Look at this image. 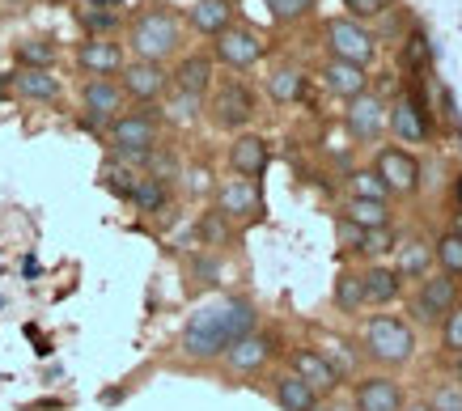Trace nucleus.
Returning <instances> with one entry per match:
<instances>
[{
  "label": "nucleus",
  "mask_w": 462,
  "mask_h": 411,
  "mask_svg": "<svg viewBox=\"0 0 462 411\" xmlns=\"http://www.w3.org/2000/svg\"><path fill=\"white\" fill-rule=\"evenodd\" d=\"M187 17H191V26L199 30V34H221V30H229V17H234V5L229 0H196L191 9H187Z\"/></svg>",
  "instance_id": "a878e982"
},
{
  "label": "nucleus",
  "mask_w": 462,
  "mask_h": 411,
  "mask_svg": "<svg viewBox=\"0 0 462 411\" xmlns=\"http://www.w3.org/2000/svg\"><path fill=\"white\" fill-rule=\"evenodd\" d=\"M391 199H361V196H348L344 204V221H352L356 229H391Z\"/></svg>",
  "instance_id": "5701e85b"
},
{
  "label": "nucleus",
  "mask_w": 462,
  "mask_h": 411,
  "mask_svg": "<svg viewBox=\"0 0 462 411\" xmlns=\"http://www.w3.org/2000/svg\"><path fill=\"white\" fill-rule=\"evenodd\" d=\"M267 161H272V149H267V141L263 136H238V141L229 144V166H234V174L238 178H259V174L267 170Z\"/></svg>",
  "instance_id": "a211bd4d"
},
{
  "label": "nucleus",
  "mask_w": 462,
  "mask_h": 411,
  "mask_svg": "<svg viewBox=\"0 0 462 411\" xmlns=\"http://www.w3.org/2000/svg\"><path fill=\"white\" fill-rule=\"evenodd\" d=\"M433 263L441 276H454V280L462 276V225L446 229V233L433 242Z\"/></svg>",
  "instance_id": "cd10ccee"
},
{
  "label": "nucleus",
  "mask_w": 462,
  "mask_h": 411,
  "mask_svg": "<svg viewBox=\"0 0 462 411\" xmlns=\"http://www.w3.org/2000/svg\"><path fill=\"white\" fill-rule=\"evenodd\" d=\"M119 106H124V89L115 86L111 77H94V81L85 86V111H89V123L119 119Z\"/></svg>",
  "instance_id": "412c9836"
},
{
  "label": "nucleus",
  "mask_w": 462,
  "mask_h": 411,
  "mask_svg": "<svg viewBox=\"0 0 462 411\" xmlns=\"http://www.w3.org/2000/svg\"><path fill=\"white\" fill-rule=\"evenodd\" d=\"M85 72H94V77H111V72H124V47L111 43V39H89L81 43L77 51Z\"/></svg>",
  "instance_id": "4be33fe9"
},
{
  "label": "nucleus",
  "mask_w": 462,
  "mask_h": 411,
  "mask_svg": "<svg viewBox=\"0 0 462 411\" xmlns=\"http://www.w3.org/2000/svg\"><path fill=\"white\" fill-rule=\"evenodd\" d=\"M208 114H212V123H217V128L242 132L254 119V94H251V86H242V81H221V86L212 89Z\"/></svg>",
  "instance_id": "6e6552de"
},
{
  "label": "nucleus",
  "mask_w": 462,
  "mask_h": 411,
  "mask_svg": "<svg viewBox=\"0 0 462 411\" xmlns=\"http://www.w3.org/2000/svg\"><path fill=\"white\" fill-rule=\"evenodd\" d=\"M449 196H454V208H458V213H462V174H458V178H454V187H449Z\"/></svg>",
  "instance_id": "c03bdc74"
},
{
  "label": "nucleus",
  "mask_w": 462,
  "mask_h": 411,
  "mask_svg": "<svg viewBox=\"0 0 462 411\" xmlns=\"http://www.w3.org/2000/svg\"><path fill=\"white\" fill-rule=\"evenodd\" d=\"M361 284H365V306H378V310L403 297V280L394 276L391 263H369L361 271Z\"/></svg>",
  "instance_id": "aec40b11"
},
{
  "label": "nucleus",
  "mask_w": 462,
  "mask_h": 411,
  "mask_svg": "<svg viewBox=\"0 0 462 411\" xmlns=\"http://www.w3.org/2000/svg\"><path fill=\"white\" fill-rule=\"evenodd\" d=\"M293 373L314 390V395H331L339 386V373L331 369V361L319 352V348H297L293 352Z\"/></svg>",
  "instance_id": "f3484780"
},
{
  "label": "nucleus",
  "mask_w": 462,
  "mask_h": 411,
  "mask_svg": "<svg viewBox=\"0 0 462 411\" xmlns=\"http://www.w3.org/2000/svg\"><path fill=\"white\" fill-rule=\"evenodd\" d=\"M17 59H22V68H51L56 43L51 39H26V43H17Z\"/></svg>",
  "instance_id": "2f4dec72"
},
{
  "label": "nucleus",
  "mask_w": 462,
  "mask_h": 411,
  "mask_svg": "<svg viewBox=\"0 0 462 411\" xmlns=\"http://www.w3.org/2000/svg\"><path fill=\"white\" fill-rule=\"evenodd\" d=\"M361 343L369 361H378L386 369H399L416 356V326L403 314H369L361 326Z\"/></svg>",
  "instance_id": "f03ea898"
},
{
  "label": "nucleus",
  "mask_w": 462,
  "mask_h": 411,
  "mask_svg": "<svg viewBox=\"0 0 462 411\" xmlns=\"http://www.w3.org/2000/svg\"><path fill=\"white\" fill-rule=\"evenodd\" d=\"M344 119H348V132L361 144L378 141L382 132H386V102H382L378 94H361V98L348 102V114H344Z\"/></svg>",
  "instance_id": "4468645a"
},
{
  "label": "nucleus",
  "mask_w": 462,
  "mask_h": 411,
  "mask_svg": "<svg viewBox=\"0 0 462 411\" xmlns=\"http://www.w3.org/2000/svg\"><path fill=\"white\" fill-rule=\"evenodd\" d=\"M0 306H5V297H0Z\"/></svg>",
  "instance_id": "8fccbe9b"
},
{
  "label": "nucleus",
  "mask_w": 462,
  "mask_h": 411,
  "mask_svg": "<svg viewBox=\"0 0 462 411\" xmlns=\"http://www.w3.org/2000/svg\"><path fill=\"white\" fill-rule=\"evenodd\" d=\"M127 43H132L136 59H153V64H162V59L174 56L179 43H182L179 17L170 14L166 5H149V9L136 14V22H132V30H127Z\"/></svg>",
  "instance_id": "7ed1b4c3"
},
{
  "label": "nucleus",
  "mask_w": 462,
  "mask_h": 411,
  "mask_svg": "<svg viewBox=\"0 0 462 411\" xmlns=\"http://www.w3.org/2000/svg\"><path fill=\"white\" fill-rule=\"evenodd\" d=\"M85 9H111V14H119L124 0H85Z\"/></svg>",
  "instance_id": "37998d69"
},
{
  "label": "nucleus",
  "mask_w": 462,
  "mask_h": 411,
  "mask_svg": "<svg viewBox=\"0 0 462 411\" xmlns=\"http://www.w3.org/2000/svg\"><path fill=\"white\" fill-rule=\"evenodd\" d=\"M217 213L225 221H254L263 213V196H259V183L251 178H229V183L217 191Z\"/></svg>",
  "instance_id": "ddd939ff"
},
{
  "label": "nucleus",
  "mask_w": 462,
  "mask_h": 411,
  "mask_svg": "<svg viewBox=\"0 0 462 411\" xmlns=\"http://www.w3.org/2000/svg\"><path fill=\"white\" fill-rule=\"evenodd\" d=\"M454 306H458V280H454V276L433 271V276H424V280L416 284V293L407 297V314H411L407 323L441 326V318H446Z\"/></svg>",
  "instance_id": "20e7f679"
},
{
  "label": "nucleus",
  "mask_w": 462,
  "mask_h": 411,
  "mask_svg": "<svg viewBox=\"0 0 462 411\" xmlns=\"http://www.w3.org/2000/svg\"><path fill=\"white\" fill-rule=\"evenodd\" d=\"M454 382L462 386V356H454Z\"/></svg>",
  "instance_id": "49530a36"
},
{
  "label": "nucleus",
  "mask_w": 462,
  "mask_h": 411,
  "mask_svg": "<svg viewBox=\"0 0 462 411\" xmlns=\"http://www.w3.org/2000/svg\"><path fill=\"white\" fill-rule=\"evenodd\" d=\"M276 403H281V411H319V395L297 378L293 369L276 378Z\"/></svg>",
  "instance_id": "bb28decb"
},
{
  "label": "nucleus",
  "mask_w": 462,
  "mask_h": 411,
  "mask_svg": "<svg viewBox=\"0 0 462 411\" xmlns=\"http://www.w3.org/2000/svg\"><path fill=\"white\" fill-rule=\"evenodd\" d=\"M267 94L281 102V106L301 102V98H306V72H301V68H276L272 77H267Z\"/></svg>",
  "instance_id": "c85d7f7f"
},
{
  "label": "nucleus",
  "mask_w": 462,
  "mask_h": 411,
  "mask_svg": "<svg viewBox=\"0 0 462 411\" xmlns=\"http://www.w3.org/2000/svg\"><path fill=\"white\" fill-rule=\"evenodd\" d=\"M267 9L281 17V22H293V17H306L314 9V0H267Z\"/></svg>",
  "instance_id": "58836bf2"
},
{
  "label": "nucleus",
  "mask_w": 462,
  "mask_h": 411,
  "mask_svg": "<svg viewBox=\"0 0 462 411\" xmlns=\"http://www.w3.org/2000/svg\"><path fill=\"white\" fill-rule=\"evenodd\" d=\"M441 348H446L449 356H462V306H454V310L441 318Z\"/></svg>",
  "instance_id": "473e14b6"
},
{
  "label": "nucleus",
  "mask_w": 462,
  "mask_h": 411,
  "mask_svg": "<svg viewBox=\"0 0 462 411\" xmlns=\"http://www.w3.org/2000/svg\"><path fill=\"white\" fill-rule=\"evenodd\" d=\"M199 238L208 242V246H221V242L229 238V221H225L221 213H204L199 216Z\"/></svg>",
  "instance_id": "c9c22d12"
},
{
  "label": "nucleus",
  "mask_w": 462,
  "mask_h": 411,
  "mask_svg": "<svg viewBox=\"0 0 462 411\" xmlns=\"http://www.w3.org/2000/svg\"><path fill=\"white\" fill-rule=\"evenodd\" d=\"M111 149H115L119 157L144 161V157L157 149V114H153V111L119 114V119L111 123Z\"/></svg>",
  "instance_id": "0eeeda50"
},
{
  "label": "nucleus",
  "mask_w": 462,
  "mask_h": 411,
  "mask_svg": "<svg viewBox=\"0 0 462 411\" xmlns=\"http://www.w3.org/2000/svg\"><path fill=\"white\" fill-rule=\"evenodd\" d=\"M394 276H399V280H411V284H420L424 276H433V242L424 238V233H407L403 242H399V246H394Z\"/></svg>",
  "instance_id": "f8f14e48"
},
{
  "label": "nucleus",
  "mask_w": 462,
  "mask_h": 411,
  "mask_svg": "<svg viewBox=\"0 0 462 411\" xmlns=\"http://www.w3.org/2000/svg\"><path fill=\"white\" fill-rule=\"evenodd\" d=\"M331 411H356V407H331Z\"/></svg>",
  "instance_id": "09e8293b"
},
{
  "label": "nucleus",
  "mask_w": 462,
  "mask_h": 411,
  "mask_svg": "<svg viewBox=\"0 0 462 411\" xmlns=\"http://www.w3.org/2000/svg\"><path fill=\"white\" fill-rule=\"evenodd\" d=\"M5 89H9V77H0V94H5Z\"/></svg>",
  "instance_id": "de8ad7c7"
},
{
  "label": "nucleus",
  "mask_w": 462,
  "mask_h": 411,
  "mask_svg": "<svg viewBox=\"0 0 462 411\" xmlns=\"http://www.w3.org/2000/svg\"><path fill=\"white\" fill-rule=\"evenodd\" d=\"M322 86L331 89L336 98H361L369 94V72L356 68V64H344V59H327L322 64Z\"/></svg>",
  "instance_id": "6ab92c4d"
},
{
  "label": "nucleus",
  "mask_w": 462,
  "mask_h": 411,
  "mask_svg": "<svg viewBox=\"0 0 462 411\" xmlns=\"http://www.w3.org/2000/svg\"><path fill=\"white\" fill-rule=\"evenodd\" d=\"M394 0H344V9H348L352 22H369V17H382L391 9Z\"/></svg>",
  "instance_id": "e433bc0d"
},
{
  "label": "nucleus",
  "mask_w": 462,
  "mask_h": 411,
  "mask_svg": "<svg viewBox=\"0 0 462 411\" xmlns=\"http://www.w3.org/2000/svg\"><path fill=\"white\" fill-rule=\"evenodd\" d=\"M166 86H170V72L162 68V64H153V59H132V64H124V72H119L124 98L157 102L166 94Z\"/></svg>",
  "instance_id": "1a4fd4ad"
},
{
  "label": "nucleus",
  "mask_w": 462,
  "mask_h": 411,
  "mask_svg": "<svg viewBox=\"0 0 462 411\" xmlns=\"http://www.w3.org/2000/svg\"><path fill=\"white\" fill-rule=\"evenodd\" d=\"M259 326V310L246 297H221L199 306L187 326H182V356L187 361H217L225 356L229 343H238L242 335H251Z\"/></svg>",
  "instance_id": "f257e3e1"
},
{
  "label": "nucleus",
  "mask_w": 462,
  "mask_h": 411,
  "mask_svg": "<svg viewBox=\"0 0 462 411\" xmlns=\"http://www.w3.org/2000/svg\"><path fill=\"white\" fill-rule=\"evenodd\" d=\"M322 34H327V51H331V59L369 68L374 56H378V39H374L361 22H352V17H331V22L322 26Z\"/></svg>",
  "instance_id": "423d86ee"
},
{
  "label": "nucleus",
  "mask_w": 462,
  "mask_h": 411,
  "mask_svg": "<svg viewBox=\"0 0 462 411\" xmlns=\"http://www.w3.org/2000/svg\"><path fill=\"white\" fill-rule=\"evenodd\" d=\"M352 196H361V199H391V196H386V187H382V178L374 170H356V174H352Z\"/></svg>",
  "instance_id": "f704fd0d"
},
{
  "label": "nucleus",
  "mask_w": 462,
  "mask_h": 411,
  "mask_svg": "<svg viewBox=\"0 0 462 411\" xmlns=\"http://www.w3.org/2000/svg\"><path fill=\"white\" fill-rule=\"evenodd\" d=\"M336 310L339 314H361L365 310L361 271H339V280H336Z\"/></svg>",
  "instance_id": "7c9ffc66"
},
{
  "label": "nucleus",
  "mask_w": 462,
  "mask_h": 411,
  "mask_svg": "<svg viewBox=\"0 0 462 411\" xmlns=\"http://www.w3.org/2000/svg\"><path fill=\"white\" fill-rule=\"evenodd\" d=\"M174 89H179V94H191V98H204L212 89V59L187 56L179 68H174Z\"/></svg>",
  "instance_id": "393cba45"
},
{
  "label": "nucleus",
  "mask_w": 462,
  "mask_h": 411,
  "mask_svg": "<svg viewBox=\"0 0 462 411\" xmlns=\"http://www.w3.org/2000/svg\"><path fill=\"white\" fill-rule=\"evenodd\" d=\"M403 411H433V407H429V403L420 398V403H403Z\"/></svg>",
  "instance_id": "a18cd8bd"
},
{
  "label": "nucleus",
  "mask_w": 462,
  "mask_h": 411,
  "mask_svg": "<svg viewBox=\"0 0 462 411\" xmlns=\"http://www.w3.org/2000/svg\"><path fill=\"white\" fill-rule=\"evenodd\" d=\"M9 86L30 102H56L60 98V81L51 77V68H17L9 77Z\"/></svg>",
  "instance_id": "b1692460"
},
{
  "label": "nucleus",
  "mask_w": 462,
  "mask_h": 411,
  "mask_svg": "<svg viewBox=\"0 0 462 411\" xmlns=\"http://www.w3.org/2000/svg\"><path fill=\"white\" fill-rule=\"evenodd\" d=\"M336 238H339V246L344 251H361V242H365V229H356L352 221H344L339 216V225H336Z\"/></svg>",
  "instance_id": "a19ab883"
},
{
  "label": "nucleus",
  "mask_w": 462,
  "mask_h": 411,
  "mask_svg": "<svg viewBox=\"0 0 462 411\" xmlns=\"http://www.w3.org/2000/svg\"><path fill=\"white\" fill-rule=\"evenodd\" d=\"M356 411H403V386L394 382L391 373H374V378H361L356 386Z\"/></svg>",
  "instance_id": "2eb2a0df"
},
{
  "label": "nucleus",
  "mask_w": 462,
  "mask_h": 411,
  "mask_svg": "<svg viewBox=\"0 0 462 411\" xmlns=\"http://www.w3.org/2000/svg\"><path fill=\"white\" fill-rule=\"evenodd\" d=\"M132 204L149 216L162 213V208L170 204V187L162 183V178H149V174H144V178H136V187H132Z\"/></svg>",
  "instance_id": "c756f323"
},
{
  "label": "nucleus",
  "mask_w": 462,
  "mask_h": 411,
  "mask_svg": "<svg viewBox=\"0 0 462 411\" xmlns=\"http://www.w3.org/2000/svg\"><path fill=\"white\" fill-rule=\"evenodd\" d=\"M170 114L179 119V123H191L199 114V98H191V94H179V98L170 102Z\"/></svg>",
  "instance_id": "ea45409f"
},
{
  "label": "nucleus",
  "mask_w": 462,
  "mask_h": 411,
  "mask_svg": "<svg viewBox=\"0 0 462 411\" xmlns=\"http://www.w3.org/2000/svg\"><path fill=\"white\" fill-rule=\"evenodd\" d=\"M217 59L229 64V68H254L259 59H263V39L246 26H229L217 34Z\"/></svg>",
  "instance_id": "9b49d317"
},
{
  "label": "nucleus",
  "mask_w": 462,
  "mask_h": 411,
  "mask_svg": "<svg viewBox=\"0 0 462 411\" xmlns=\"http://www.w3.org/2000/svg\"><path fill=\"white\" fill-rule=\"evenodd\" d=\"M386 123H391V136L399 144H424L429 141V106H424L420 98H411V94H403V98L386 111Z\"/></svg>",
  "instance_id": "9d476101"
},
{
  "label": "nucleus",
  "mask_w": 462,
  "mask_h": 411,
  "mask_svg": "<svg viewBox=\"0 0 462 411\" xmlns=\"http://www.w3.org/2000/svg\"><path fill=\"white\" fill-rule=\"evenodd\" d=\"M391 246H394L391 229H369V233H365V242H361V255L382 259V255H391Z\"/></svg>",
  "instance_id": "4c0bfd02"
},
{
  "label": "nucleus",
  "mask_w": 462,
  "mask_h": 411,
  "mask_svg": "<svg viewBox=\"0 0 462 411\" xmlns=\"http://www.w3.org/2000/svg\"><path fill=\"white\" fill-rule=\"evenodd\" d=\"M81 22L89 30H111L119 26V14H111V9H81Z\"/></svg>",
  "instance_id": "79ce46f5"
},
{
  "label": "nucleus",
  "mask_w": 462,
  "mask_h": 411,
  "mask_svg": "<svg viewBox=\"0 0 462 411\" xmlns=\"http://www.w3.org/2000/svg\"><path fill=\"white\" fill-rule=\"evenodd\" d=\"M272 352H276L272 335L251 331V335H242L238 343H229V348H225V365L234 369V373H259V369L272 361Z\"/></svg>",
  "instance_id": "dca6fc26"
},
{
  "label": "nucleus",
  "mask_w": 462,
  "mask_h": 411,
  "mask_svg": "<svg viewBox=\"0 0 462 411\" xmlns=\"http://www.w3.org/2000/svg\"><path fill=\"white\" fill-rule=\"evenodd\" d=\"M369 170L382 178V187H386V196H416L420 191V157L411 153V149H403V144H382L378 157H374V166Z\"/></svg>",
  "instance_id": "39448f33"
},
{
  "label": "nucleus",
  "mask_w": 462,
  "mask_h": 411,
  "mask_svg": "<svg viewBox=\"0 0 462 411\" xmlns=\"http://www.w3.org/2000/svg\"><path fill=\"white\" fill-rule=\"evenodd\" d=\"M102 183L111 187L115 196L132 199V187H136V174H132V170H124V166H115V161H106V166H102Z\"/></svg>",
  "instance_id": "72a5a7b5"
}]
</instances>
